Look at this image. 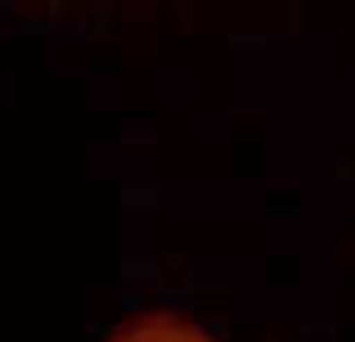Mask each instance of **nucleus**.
Masks as SVG:
<instances>
[{
	"label": "nucleus",
	"instance_id": "1",
	"mask_svg": "<svg viewBox=\"0 0 355 342\" xmlns=\"http://www.w3.org/2000/svg\"><path fill=\"white\" fill-rule=\"evenodd\" d=\"M108 342H211V338L175 311H144V316H130Z\"/></svg>",
	"mask_w": 355,
	"mask_h": 342
}]
</instances>
